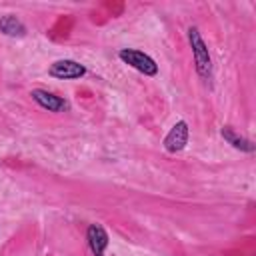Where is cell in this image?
<instances>
[{
  "instance_id": "obj_3",
  "label": "cell",
  "mask_w": 256,
  "mask_h": 256,
  "mask_svg": "<svg viewBox=\"0 0 256 256\" xmlns=\"http://www.w3.org/2000/svg\"><path fill=\"white\" fill-rule=\"evenodd\" d=\"M48 72L50 76L60 78V80H76L86 74V66L76 60H56Z\"/></svg>"
},
{
  "instance_id": "obj_5",
  "label": "cell",
  "mask_w": 256,
  "mask_h": 256,
  "mask_svg": "<svg viewBox=\"0 0 256 256\" xmlns=\"http://www.w3.org/2000/svg\"><path fill=\"white\" fill-rule=\"evenodd\" d=\"M30 96H32L42 108H46L48 112H64V110H68V102H66L64 98L52 94V92H46V90H32Z\"/></svg>"
},
{
  "instance_id": "obj_7",
  "label": "cell",
  "mask_w": 256,
  "mask_h": 256,
  "mask_svg": "<svg viewBox=\"0 0 256 256\" xmlns=\"http://www.w3.org/2000/svg\"><path fill=\"white\" fill-rule=\"evenodd\" d=\"M0 32L6 34V36H12V38H22L26 34V26L12 14H6L0 18Z\"/></svg>"
},
{
  "instance_id": "obj_2",
  "label": "cell",
  "mask_w": 256,
  "mask_h": 256,
  "mask_svg": "<svg viewBox=\"0 0 256 256\" xmlns=\"http://www.w3.org/2000/svg\"><path fill=\"white\" fill-rule=\"evenodd\" d=\"M118 56H120L122 62H126V64L132 66L134 70L142 72L144 76H156V74H158V64H156L148 54H144V52H140V50L124 48V50L118 52Z\"/></svg>"
},
{
  "instance_id": "obj_1",
  "label": "cell",
  "mask_w": 256,
  "mask_h": 256,
  "mask_svg": "<svg viewBox=\"0 0 256 256\" xmlns=\"http://www.w3.org/2000/svg\"><path fill=\"white\" fill-rule=\"evenodd\" d=\"M188 40H190V46H192V56H194V64H196V72L202 76V78H210L212 74V60H210V52H208V46L204 44L198 28H190L188 30Z\"/></svg>"
},
{
  "instance_id": "obj_6",
  "label": "cell",
  "mask_w": 256,
  "mask_h": 256,
  "mask_svg": "<svg viewBox=\"0 0 256 256\" xmlns=\"http://www.w3.org/2000/svg\"><path fill=\"white\" fill-rule=\"evenodd\" d=\"M86 238H88V246H90L92 254L102 256L106 246H108V234H106L104 226L102 224H90L88 232H86Z\"/></svg>"
},
{
  "instance_id": "obj_8",
  "label": "cell",
  "mask_w": 256,
  "mask_h": 256,
  "mask_svg": "<svg viewBox=\"0 0 256 256\" xmlns=\"http://www.w3.org/2000/svg\"><path fill=\"white\" fill-rule=\"evenodd\" d=\"M222 138H224L228 144H232L236 150H242V152H254V148H256L248 138L238 136L230 126H224V128H222Z\"/></svg>"
},
{
  "instance_id": "obj_4",
  "label": "cell",
  "mask_w": 256,
  "mask_h": 256,
  "mask_svg": "<svg viewBox=\"0 0 256 256\" xmlns=\"http://www.w3.org/2000/svg\"><path fill=\"white\" fill-rule=\"evenodd\" d=\"M188 134H190V132H188V122H186V120H178V122L170 128V132L166 134V138H164V148H166L168 152H172V154L184 150L186 144H188Z\"/></svg>"
}]
</instances>
